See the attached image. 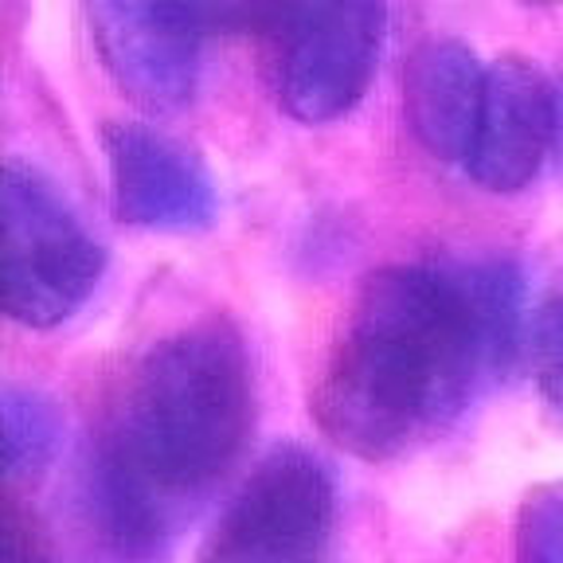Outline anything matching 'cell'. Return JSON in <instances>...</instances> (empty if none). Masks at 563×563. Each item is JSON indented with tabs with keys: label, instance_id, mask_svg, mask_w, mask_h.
<instances>
[{
	"label": "cell",
	"instance_id": "cell-8",
	"mask_svg": "<svg viewBox=\"0 0 563 563\" xmlns=\"http://www.w3.org/2000/svg\"><path fill=\"white\" fill-rule=\"evenodd\" d=\"M555 98L560 87L532 59L505 55L485 70L482 114L462 161L485 192L512 196L537 180L555 150Z\"/></svg>",
	"mask_w": 563,
	"mask_h": 563
},
{
	"label": "cell",
	"instance_id": "cell-10",
	"mask_svg": "<svg viewBox=\"0 0 563 563\" xmlns=\"http://www.w3.org/2000/svg\"><path fill=\"white\" fill-rule=\"evenodd\" d=\"M0 415H4V477L16 489L20 482H35L52 466L63 442V419L52 399L20 384H4Z\"/></svg>",
	"mask_w": 563,
	"mask_h": 563
},
{
	"label": "cell",
	"instance_id": "cell-2",
	"mask_svg": "<svg viewBox=\"0 0 563 563\" xmlns=\"http://www.w3.org/2000/svg\"><path fill=\"white\" fill-rule=\"evenodd\" d=\"M255 427V376L239 329L208 317L153 344L125 376L90 450L98 537L153 560L235 470Z\"/></svg>",
	"mask_w": 563,
	"mask_h": 563
},
{
	"label": "cell",
	"instance_id": "cell-1",
	"mask_svg": "<svg viewBox=\"0 0 563 563\" xmlns=\"http://www.w3.org/2000/svg\"><path fill=\"white\" fill-rule=\"evenodd\" d=\"M525 344V278L509 258L387 266L352 298L309 411L341 450L391 462L450 431Z\"/></svg>",
	"mask_w": 563,
	"mask_h": 563
},
{
	"label": "cell",
	"instance_id": "cell-12",
	"mask_svg": "<svg viewBox=\"0 0 563 563\" xmlns=\"http://www.w3.org/2000/svg\"><path fill=\"white\" fill-rule=\"evenodd\" d=\"M528 361L544 399L563 415V298H552L537 309L528 325Z\"/></svg>",
	"mask_w": 563,
	"mask_h": 563
},
{
	"label": "cell",
	"instance_id": "cell-4",
	"mask_svg": "<svg viewBox=\"0 0 563 563\" xmlns=\"http://www.w3.org/2000/svg\"><path fill=\"white\" fill-rule=\"evenodd\" d=\"M387 0H286L271 27V87L294 122L352 114L376 75Z\"/></svg>",
	"mask_w": 563,
	"mask_h": 563
},
{
	"label": "cell",
	"instance_id": "cell-7",
	"mask_svg": "<svg viewBox=\"0 0 563 563\" xmlns=\"http://www.w3.org/2000/svg\"><path fill=\"white\" fill-rule=\"evenodd\" d=\"M118 220L145 231H203L216 223V180L192 150L141 122L102 130Z\"/></svg>",
	"mask_w": 563,
	"mask_h": 563
},
{
	"label": "cell",
	"instance_id": "cell-14",
	"mask_svg": "<svg viewBox=\"0 0 563 563\" xmlns=\"http://www.w3.org/2000/svg\"><path fill=\"white\" fill-rule=\"evenodd\" d=\"M4 563H55L44 532L20 505L16 489H9V501H4Z\"/></svg>",
	"mask_w": 563,
	"mask_h": 563
},
{
	"label": "cell",
	"instance_id": "cell-9",
	"mask_svg": "<svg viewBox=\"0 0 563 563\" xmlns=\"http://www.w3.org/2000/svg\"><path fill=\"white\" fill-rule=\"evenodd\" d=\"M485 70L457 40H427L404 75V110L415 141L431 157L462 165L477 130L485 98Z\"/></svg>",
	"mask_w": 563,
	"mask_h": 563
},
{
	"label": "cell",
	"instance_id": "cell-13",
	"mask_svg": "<svg viewBox=\"0 0 563 563\" xmlns=\"http://www.w3.org/2000/svg\"><path fill=\"white\" fill-rule=\"evenodd\" d=\"M208 32L223 35H255L271 32L282 16L286 0H192Z\"/></svg>",
	"mask_w": 563,
	"mask_h": 563
},
{
	"label": "cell",
	"instance_id": "cell-5",
	"mask_svg": "<svg viewBox=\"0 0 563 563\" xmlns=\"http://www.w3.org/2000/svg\"><path fill=\"white\" fill-rule=\"evenodd\" d=\"M333 525V470L313 450L286 442L246 474L196 563H325Z\"/></svg>",
	"mask_w": 563,
	"mask_h": 563
},
{
	"label": "cell",
	"instance_id": "cell-3",
	"mask_svg": "<svg viewBox=\"0 0 563 563\" xmlns=\"http://www.w3.org/2000/svg\"><path fill=\"white\" fill-rule=\"evenodd\" d=\"M4 313L27 329H55L98 290L106 251L40 168L4 165Z\"/></svg>",
	"mask_w": 563,
	"mask_h": 563
},
{
	"label": "cell",
	"instance_id": "cell-6",
	"mask_svg": "<svg viewBox=\"0 0 563 563\" xmlns=\"http://www.w3.org/2000/svg\"><path fill=\"white\" fill-rule=\"evenodd\" d=\"M106 75L150 114H176L200 90L203 27L192 0H82Z\"/></svg>",
	"mask_w": 563,
	"mask_h": 563
},
{
	"label": "cell",
	"instance_id": "cell-15",
	"mask_svg": "<svg viewBox=\"0 0 563 563\" xmlns=\"http://www.w3.org/2000/svg\"><path fill=\"white\" fill-rule=\"evenodd\" d=\"M555 165H560V176H563V87H560V98H555Z\"/></svg>",
	"mask_w": 563,
	"mask_h": 563
},
{
	"label": "cell",
	"instance_id": "cell-11",
	"mask_svg": "<svg viewBox=\"0 0 563 563\" xmlns=\"http://www.w3.org/2000/svg\"><path fill=\"white\" fill-rule=\"evenodd\" d=\"M517 563H563V489L525 497L517 512Z\"/></svg>",
	"mask_w": 563,
	"mask_h": 563
}]
</instances>
